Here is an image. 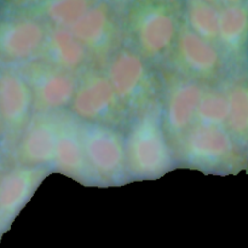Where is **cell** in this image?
I'll list each match as a JSON object with an SVG mask.
<instances>
[{
	"mask_svg": "<svg viewBox=\"0 0 248 248\" xmlns=\"http://www.w3.org/2000/svg\"><path fill=\"white\" fill-rule=\"evenodd\" d=\"M81 140L87 167L107 179L121 176L126 149L120 133L108 126L89 124L81 127Z\"/></svg>",
	"mask_w": 248,
	"mask_h": 248,
	"instance_id": "obj_2",
	"label": "cell"
},
{
	"mask_svg": "<svg viewBox=\"0 0 248 248\" xmlns=\"http://www.w3.org/2000/svg\"><path fill=\"white\" fill-rule=\"evenodd\" d=\"M199 124L216 127H223L229 119V101L228 96L220 92L203 93L196 111Z\"/></svg>",
	"mask_w": 248,
	"mask_h": 248,
	"instance_id": "obj_20",
	"label": "cell"
},
{
	"mask_svg": "<svg viewBox=\"0 0 248 248\" xmlns=\"http://www.w3.org/2000/svg\"><path fill=\"white\" fill-rule=\"evenodd\" d=\"M125 149L131 170L142 178L159 177L169 170L171 150L156 111H148L133 123Z\"/></svg>",
	"mask_w": 248,
	"mask_h": 248,
	"instance_id": "obj_1",
	"label": "cell"
},
{
	"mask_svg": "<svg viewBox=\"0 0 248 248\" xmlns=\"http://www.w3.org/2000/svg\"><path fill=\"white\" fill-rule=\"evenodd\" d=\"M69 31L84 46L97 47L103 45L110 31L108 10L104 6L90 7Z\"/></svg>",
	"mask_w": 248,
	"mask_h": 248,
	"instance_id": "obj_16",
	"label": "cell"
},
{
	"mask_svg": "<svg viewBox=\"0 0 248 248\" xmlns=\"http://www.w3.org/2000/svg\"><path fill=\"white\" fill-rule=\"evenodd\" d=\"M135 31L140 48L147 55L160 56L169 50L176 38V19L164 6L145 7L136 18Z\"/></svg>",
	"mask_w": 248,
	"mask_h": 248,
	"instance_id": "obj_4",
	"label": "cell"
},
{
	"mask_svg": "<svg viewBox=\"0 0 248 248\" xmlns=\"http://www.w3.org/2000/svg\"><path fill=\"white\" fill-rule=\"evenodd\" d=\"M45 39L43 26L33 18H19L0 27V52L10 60L31 57Z\"/></svg>",
	"mask_w": 248,
	"mask_h": 248,
	"instance_id": "obj_7",
	"label": "cell"
},
{
	"mask_svg": "<svg viewBox=\"0 0 248 248\" xmlns=\"http://www.w3.org/2000/svg\"><path fill=\"white\" fill-rule=\"evenodd\" d=\"M227 96L229 101L228 126L235 137L248 142V84L234 85Z\"/></svg>",
	"mask_w": 248,
	"mask_h": 248,
	"instance_id": "obj_18",
	"label": "cell"
},
{
	"mask_svg": "<svg viewBox=\"0 0 248 248\" xmlns=\"http://www.w3.org/2000/svg\"><path fill=\"white\" fill-rule=\"evenodd\" d=\"M178 55L183 64L196 74L210 75L220 64L217 48L191 31H184L179 35Z\"/></svg>",
	"mask_w": 248,
	"mask_h": 248,
	"instance_id": "obj_14",
	"label": "cell"
},
{
	"mask_svg": "<svg viewBox=\"0 0 248 248\" xmlns=\"http://www.w3.org/2000/svg\"><path fill=\"white\" fill-rule=\"evenodd\" d=\"M51 57L64 69H75L85 61V46L75 38L69 29L57 28L50 36Z\"/></svg>",
	"mask_w": 248,
	"mask_h": 248,
	"instance_id": "obj_17",
	"label": "cell"
},
{
	"mask_svg": "<svg viewBox=\"0 0 248 248\" xmlns=\"http://www.w3.org/2000/svg\"><path fill=\"white\" fill-rule=\"evenodd\" d=\"M31 107L28 84L16 73L0 74V116L11 127H21L27 121Z\"/></svg>",
	"mask_w": 248,
	"mask_h": 248,
	"instance_id": "obj_9",
	"label": "cell"
},
{
	"mask_svg": "<svg viewBox=\"0 0 248 248\" xmlns=\"http://www.w3.org/2000/svg\"><path fill=\"white\" fill-rule=\"evenodd\" d=\"M202 96V89L195 82H182L172 90L166 106V124L171 132L181 135L190 128Z\"/></svg>",
	"mask_w": 248,
	"mask_h": 248,
	"instance_id": "obj_11",
	"label": "cell"
},
{
	"mask_svg": "<svg viewBox=\"0 0 248 248\" xmlns=\"http://www.w3.org/2000/svg\"><path fill=\"white\" fill-rule=\"evenodd\" d=\"M248 31V10L237 2L228 4L219 10L218 38L230 50H239Z\"/></svg>",
	"mask_w": 248,
	"mask_h": 248,
	"instance_id": "obj_15",
	"label": "cell"
},
{
	"mask_svg": "<svg viewBox=\"0 0 248 248\" xmlns=\"http://www.w3.org/2000/svg\"><path fill=\"white\" fill-rule=\"evenodd\" d=\"M119 98L108 78L102 74L87 75L73 98V110L87 121H102L113 115Z\"/></svg>",
	"mask_w": 248,
	"mask_h": 248,
	"instance_id": "obj_5",
	"label": "cell"
},
{
	"mask_svg": "<svg viewBox=\"0 0 248 248\" xmlns=\"http://www.w3.org/2000/svg\"><path fill=\"white\" fill-rule=\"evenodd\" d=\"M90 9V4L80 0H65L52 2L46 9L48 18L61 28H72Z\"/></svg>",
	"mask_w": 248,
	"mask_h": 248,
	"instance_id": "obj_21",
	"label": "cell"
},
{
	"mask_svg": "<svg viewBox=\"0 0 248 248\" xmlns=\"http://www.w3.org/2000/svg\"><path fill=\"white\" fill-rule=\"evenodd\" d=\"M186 14L191 31L207 41L218 38L219 10L212 4L205 1L189 2Z\"/></svg>",
	"mask_w": 248,
	"mask_h": 248,
	"instance_id": "obj_19",
	"label": "cell"
},
{
	"mask_svg": "<svg viewBox=\"0 0 248 248\" xmlns=\"http://www.w3.org/2000/svg\"><path fill=\"white\" fill-rule=\"evenodd\" d=\"M107 78L124 103L136 104L147 91V68L142 58L131 51H121L113 58Z\"/></svg>",
	"mask_w": 248,
	"mask_h": 248,
	"instance_id": "obj_6",
	"label": "cell"
},
{
	"mask_svg": "<svg viewBox=\"0 0 248 248\" xmlns=\"http://www.w3.org/2000/svg\"><path fill=\"white\" fill-rule=\"evenodd\" d=\"M53 162L65 173L84 176L87 173L86 159L81 140V127L70 118H60Z\"/></svg>",
	"mask_w": 248,
	"mask_h": 248,
	"instance_id": "obj_8",
	"label": "cell"
},
{
	"mask_svg": "<svg viewBox=\"0 0 248 248\" xmlns=\"http://www.w3.org/2000/svg\"><path fill=\"white\" fill-rule=\"evenodd\" d=\"M57 124L51 118H39L28 126L21 143L22 157L28 164L46 165L53 161Z\"/></svg>",
	"mask_w": 248,
	"mask_h": 248,
	"instance_id": "obj_12",
	"label": "cell"
},
{
	"mask_svg": "<svg viewBox=\"0 0 248 248\" xmlns=\"http://www.w3.org/2000/svg\"><path fill=\"white\" fill-rule=\"evenodd\" d=\"M43 172L36 169H16L0 181V215L16 213L33 194Z\"/></svg>",
	"mask_w": 248,
	"mask_h": 248,
	"instance_id": "obj_13",
	"label": "cell"
},
{
	"mask_svg": "<svg viewBox=\"0 0 248 248\" xmlns=\"http://www.w3.org/2000/svg\"><path fill=\"white\" fill-rule=\"evenodd\" d=\"M38 103L46 110H57L72 103L77 84L72 75L53 69H41L31 75Z\"/></svg>",
	"mask_w": 248,
	"mask_h": 248,
	"instance_id": "obj_10",
	"label": "cell"
},
{
	"mask_svg": "<svg viewBox=\"0 0 248 248\" xmlns=\"http://www.w3.org/2000/svg\"><path fill=\"white\" fill-rule=\"evenodd\" d=\"M186 155L199 165H227L236 159V144L223 127L198 124L189 128L184 140Z\"/></svg>",
	"mask_w": 248,
	"mask_h": 248,
	"instance_id": "obj_3",
	"label": "cell"
}]
</instances>
